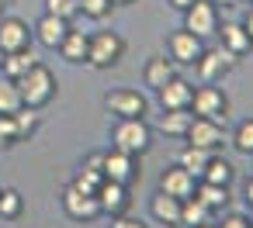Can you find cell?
<instances>
[{
  "label": "cell",
  "mask_w": 253,
  "mask_h": 228,
  "mask_svg": "<svg viewBox=\"0 0 253 228\" xmlns=\"http://www.w3.org/2000/svg\"><path fill=\"white\" fill-rule=\"evenodd\" d=\"M184 28L194 32L198 38H211L218 32V4H211V0H194L184 11Z\"/></svg>",
  "instance_id": "ba28073f"
},
{
  "label": "cell",
  "mask_w": 253,
  "mask_h": 228,
  "mask_svg": "<svg viewBox=\"0 0 253 228\" xmlns=\"http://www.w3.org/2000/svg\"><path fill=\"white\" fill-rule=\"evenodd\" d=\"M0 59H4V52H0Z\"/></svg>",
  "instance_id": "f6af8a7d"
},
{
  "label": "cell",
  "mask_w": 253,
  "mask_h": 228,
  "mask_svg": "<svg viewBox=\"0 0 253 228\" xmlns=\"http://www.w3.org/2000/svg\"><path fill=\"white\" fill-rule=\"evenodd\" d=\"M4 7H7V0H0V14H4Z\"/></svg>",
  "instance_id": "ee69618b"
},
{
  "label": "cell",
  "mask_w": 253,
  "mask_h": 228,
  "mask_svg": "<svg viewBox=\"0 0 253 228\" xmlns=\"http://www.w3.org/2000/svg\"><path fill=\"white\" fill-rule=\"evenodd\" d=\"M246 200H250V207H253V180H246Z\"/></svg>",
  "instance_id": "60d3db41"
},
{
  "label": "cell",
  "mask_w": 253,
  "mask_h": 228,
  "mask_svg": "<svg viewBox=\"0 0 253 228\" xmlns=\"http://www.w3.org/2000/svg\"><path fill=\"white\" fill-rule=\"evenodd\" d=\"M156 97H160V107H163V111H180V107H191L194 83H187V80L173 76L167 87H160V90H156Z\"/></svg>",
  "instance_id": "2e32d148"
},
{
  "label": "cell",
  "mask_w": 253,
  "mask_h": 228,
  "mask_svg": "<svg viewBox=\"0 0 253 228\" xmlns=\"http://www.w3.org/2000/svg\"><path fill=\"white\" fill-rule=\"evenodd\" d=\"M215 35H222V49H229L236 59L246 56V52L253 49V38L246 35L243 21H229V25H222V32H215Z\"/></svg>",
  "instance_id": "d6986e66"
},
{
  "label": "cell",
  "mask_w": 253,
  "mask_h": 228,
  "mask_svg": "<svg viewBox=\"0 0 253 228\" xmlns=\"http://www.w3.org/2000/svg\"><path fill=\"white\" fill-rule=\"evenodd\" d=\"M111 228H149V225L139 221V218H132V214L125 211V214H115V218H111Z\"/></svg>",
  "instance_id": "d590c367"
},
{
  "label": "cell",
  "mask_w": 253,
  "mask_h": 228,
  "mask_svg": "<svg viewBox=\"0 0 253 228\" xmlns=\"http://www.w3.org/2000/svg\"><path fill=\"white\" fill-rule=\"evenodd\" d=\"M191 111H194L198 118H211V121L225 125V121H229V97H225V90H218L215 83H201V87H194Z\"/></svg>",
  "instance_id": "277c9868"
},
{
  "label": "cell",
  "mask_w": 253,
  "mask_h": 228,
  "mask_svg": "<svg viewBox=\"0 0 253 228\" xmlns=\"http://www.w3.org/2000/svg\"><path fill=\"white\" fill-rule=\"evenodd\" d=\"M63 211H66V218H73V221H94V218L101 214L97 197H94V194H84V190H77V187H66V190H63Z\"/></svg>",
  "instance_id": "4fadbf2b"
},
{
  "label": "cell",
  "mask_w": 253,
  "mask_h": 228,
  "mask_svg": "<svg viewBox=\"0 0 253 228\" xmlns=\"http://www.w3.org/2000/svg\"><path fill=\"white\" fill-rule=\"evenodd\" d=\"M101 173H104V180H115V183L132 187V183L142 176V169H139V156H128V152H122V149H111V152H104V166H101Z\"/></svg>",
  "instance_id": "52a82bcc"
},
{
  "label": "cell",
  "mask_w": 253,
  "mask_h": 228,
  "mask_svg": "<svg viewBox=\"0 0 253 228\" xmlns=\"http://www.w3.org/2000/svg\"><path fill=\"white\" fill-rule=\"evenodd\" d=\"M32 49V28L21 18H4L0 14V52H21Z\"/></svg>",
  "instance_id": "8fae6325"
},
{
  "label": "cell",
  "mask_w": 253,
  "mask_h": 228,
  "mask_svg": "<svg viewBox=\"0 0 253 228\" xmlns=\"http://www.w3.org/2000/svg\"><path fill=\"white\" fill-rule=\"evenodd\" d=\"M194 197H198L208 211H222V207L229 204V187H222V183H208V180H198Z\"/></svg>",
  "instance_id": "7402d4cb"
},
{
  "label": "cell",
  "mask_w": 253,
  "mask_h": 228,
  "mask_svg": "<svg viewBox=\"0 0 253 228\" xmlns=\"http://www.w3.org/2000/svg\"><path fill=\"white\" fill-rule=\"evenodd\" d=\"M115 7H125V4H135V0H111Z\"/></svg>",
  "instance_id": "b9f144b4"
},
{
  "label": "cell",
  "mask_w": 253,
  "mask_h": 228,
  "mask_svg": "<svg viewBox=\"0 0 253 228\" xmlns=\"http://www.w3.org/2000/svg\"><path fill=\"white\" fill-rule=\"evenodd\" d=\"M211 4H222V7H239L243 0H211Z\"/></svg>",
  "instance_id": "ab89813d"
},
{
  "label": "cell",
  "mask_w": 253,
  "mask_h": 228,
  "mask_svg": "<svg viewBox=\"0 0 253 228\" xmlns=\"http://www.w3.org/2000/svg\"><path fill=\"white\" fill-rule=\"evenodd\" d=\"M149 214L160 225H167V228H180V200L170 197V194H163V190H156L149 197Z\"/></svg>",
  "instance_id": "ac0fdd59"
},
{
  "label": "cell",
  "mask_w": 253,
  "mask_h": 228,
  "mask_svg": "<svg viewBox=\"0 0 253 228\" xmlns=\"http://www.w3.org/2000/svg\"><path fill=\"white\" fill-rule=\"evenodd\" d=\"M198 228H215V221H208V225H198Z\"/></svg>",
  "instance_id": "7bdbcfd3"
},
{
  "label": "cell",
  "mask_w": 253,
  "mask_h": 228,
  "mask_svg": "<svg viewBox=\"0 0 253 228\" xmlns=\"http://www.w3.org/2000/svg\"><path fill=\"white\" fill-rule=\"evenodd\" d=\"M191 4H194V0H170V7H173V11H180V14H184Z\"/></svg>",
  "instance_id": "74e56055"
},
{
  "label": "cell",
  "mask_w": 253,
  "mask_h": 228,
  "mask_svg": "<svg viewBox=\"0 0 253 228\" xmlns=\"http://www.w3.org/2000/svg\"><path fill=\"white\" fill-rule=\"evenodd\" d=\"M25 214V197L14 187H0V218L4 221H18Z\"/></svg>",
  "instance_id": "484cf974"
},
{
  "label": "cell",
  "mask_w": 253,
  "mask_h": 228,
  "mask_svg": "<svg viewBox=\"0 0 253 228\" xmlns=\"http://www.w3.org/2000/svg\"><path fill=\"white\" fill-rule=\"evenodd\" d=\"M153 145V128L146 125V118H122L111 131V149H122L128 156H142Z\"/></svg>",
  "instance_id": "7a4b0ae2"
},
{
  "label": "cell",
  "mask_w": 253,
  "mask_h": 228,
  "mask_svg": "<svg viewBox=\"0 0 253 228\" xmlns=\"http://www.w3.org/2000/svg\"><path fill=\"white\" fill-rule=\"evenodd\" d=\"M66 32H70V21H63L56 14H42L35 21V28H32V38L39 45H45V49H59V42L66 38Z\"/></svg>",
  "instance_id": "9a60e30c"
},
{
  "label": "cell",
  "mask_w": 253,
  "mask_h": 228,
  "mask_svg": "<svg viewBox=\"0 0 253 228\" xmlns=\"http://www.w3.org/2000/svg\"><path fill=\"white\" fill-rule=\"evenodd\" d=\"M236 63H239V59H236L229 49L215 45V49H201V56L194 59V69H198L201 83H218L222 76H229V73L236 69Z\"/></svg>",
  "instance_id": "5b68a950"
},
{
  "label": "cell",
  "mask_w": 253,
  "mask_h": 228,
  "mask_svg": "<svg viewBox=\"0 0 253 228\" xmlns=\"http://www.w3.org/2000/svg\"><path fill=\"white\" fill-rule=\"evenodd\" d=\"M7 4H11V0H7Z\"/></svg>",
  "instance_id": "bcb514c9"
},
{
  "label": "cell",
  "mask_w": 253,
  "mask_h": 228,
  "mask_svg": "<svg viewBox=\"0 0 253 228\" xmlns=\"http://www.w3.org/2000/svg\"><path fill=\"white\" fill-rule=\"evenodd\" d=\"M215 228H253V218H246V214H225Z\"/></svg>",
  "instance_id": "e575fe53"
},
{
  "label": "cell",
  "mask_w": 253,
  "mask_h": 228,
  "mask_svg": "<svg viewBox=\"0 0 253 228\" xmlns=\"http://www.w3.org/2000/svg\"><path fill=\"white\" fill-rule=\"evenodd\" d=\"M101 180H104V176H101L97 169H87V166H84V169L73 176V183H70V187H77V190H84V194H97Z\"/></svg>",
  "instance_id": "1f68e13d"
},
{
  "label": "cell",
  "mask_w": 253,
  "mask_h": 228,
  "mask_svg": "<svg viewBox=\"0 0 253 228\" xmlns=\"http://www.w3.org/2000/svg\"><path fill=\"white\" fill-rule=\"evenodd\" d=\"M35 52L32 49H21V52H7L4 59H0V76H7V80H21L32 66H35Z\"/></svg>",
  "instance_id": "44dd1931"
},
{
  "label": "cell",
  "mask_w": 253,
  "mask_h": 228,
  "mask_svg": "<svg viewBox=\"0 0 253 228\" xmlns=\"http://www.w3.org/2000/svg\"><path fill=\"white\" fill-rule=\"evenodd\" d=\"M11 145H18L14 118H11V114H0V149H11Z\"/></svg>",
  "instance_id": "836d02e7"
},
{
  "label": "cell",
  "mask_w": 253,
  "mask_h": 228,
  "mask_svg": "<svg viewBox=\"0 0 253 228\" xmlns=\"http://www.w3.org/2000/svg\"><path fill=\"white\" fill-rule=\"evenodd\" d=\"M201 49H205V38H198L187 28H180V32H173L167 38V52H170V59L177 66H194V59L201 56Z\"/></svg>",
  "instance_id": "30bf717a"
},
{
  "label": "cell",
  "mask_w": 253,
  "mask_h": 228,
  "mask_svg": "<svg viewBox=\"0 0 253 228\" xmlns=\"http://www.w3.org/2000/svg\"><path fill=\"white\" fill-rule=\"evenodd\" d=\"M111 0H77V11L84 14V18H90V21H104L108 14H111Z\"/></svg>",
  "instance_id": "f546056e"
},
{
  "label": "cell",
  "mask_w": 253,
  "mask_h": 228,
  "mask_svg": "<svg viewBox=\"0 0 253 228\" xmlns=\"http://www.w3.org/2000/svg\"><path fill=\"white\" fill-rule=\"evenodd\" d=\"M194 187H198V176H194V173H187L180 163H177V166H170V169H163V176H160V190H163V194H170V197H177V200L191 197V194H194Z\"/></svg>",
  "instance_id": "5bb4252c"
},
{
  "label": "cell",
  "mask_w": 253,
  "mask_h": 228,
  "mask_svg": "<svg viewBox=\"0 0 253 228\" xmlns=\"http://www.w3.org/2000/svg\"><path fill=\"white\" fill-rule=\"evenodd\" d=\"M211 214H215V211H208V207H205L194 194L180 200V228H198V225H208V221H211Z\"/></svg>",
  "instance_id": "603a6c76"
},
{
  "label": "cell",
  "mask_w": 253,
  "mask_h": 228,
  "mask_svg": "<svg viewBox=\"0 0 253 228\" xmlns=\"http://www.w3.org/2000/svg\"><path fill=\"white\" fill-rule=\"evenodd\" d=\"M45 14H56L63 21H73L80 11H77V0H45Z\"/></svg>",
  "instance_id": "d6a6232c"
},
{
  "label": "cell",
  "mask_w": 253,
  "mask_h": 228,
  "mask_svg": "<svg viewBox=\"0 0 253 228\" xmlns=\"http://www.w3.org/2000/svg\"><path fill=\"white\" fill-rule=\"evenodd\" d=\"M215 152H208V149H198V145H184V152L177 156V163L187 169V173H194L198 180H201V173H205V166H208V159H211Z\"/></svg>",
  "instance_id": "d4e9b609"
},
{
  "label": "cell",
  "mask_w": 253,
  "mask_h": 228,
  "mask_svg": "<svg viewBox=\"0 0 253 228\" xmlns=\"http://www.w3.org/2000/svg\"><path fill=\"white\" fill-rule=\"evenodd\" d=\"M173 76H177V63H173V59H163V56L149 59L146 69H142V80H146V87H153V90L167 87Z\"/></svg>",
  "instance_id": "ffe728a7"
},
{
  "label": "cell",
  "mask_w": 253,
  "mask_h": 228,
  "mask_svg": "<svg viewBox=\"0 0 253 228\" xmlns=\"http://www.w3.org/2000/svg\"><path fill=\"white\" fill-rule=\"evenodd\" d=\"M125 56V38L118 32H97L90 35V52H87V66L94 69H111L118 66Z\"/></svg>",
  "instance_id": "3957f363"
},
{
  "label": "cell",
  "mask_w": 253,
  "mask_h": 228,
  "mask_svg": "<svg viewBox=\"0 0 253 228\" xmlns=\"http://www.w3.org/2000/svg\"><path fill=\"white\" fill-rule=\"evenodd\" d=\"M184 138H187V145H198V149H208V152H218L222 145H225V125H218V121H211V118H191V125H187V131H184Z\"/></svg>",
  "instance_id": "8992f818"
},
{
  "label": "cell",
  "mask_w": 253,
  "mask_h": 228,
  "mask_svg": "<svg viewBox=\"0 0 253 228\" xmlns=\"http://www.w3.org/2000/svg\"><path fill=\"white\" fill-rule=\"evenodd\" d=\"M243 28H246V35L253 38V7H250V14H246V21H243Z\"/></svg>",
  "instance_id": "f35d334b"
},
{
  "label": "cell",
  "mask_w": 253,
  "mask_h": 228,
  "mask_svg": "<svg viewBox=\"0 0 253 228\" xmlns=\"http://www.w3.org/2000/svg\"><path fill=\"white\" fill-rule=\"evenodd\" d=\"M56 52H59L66 63L80 66V63H87V52H90V35L70 25V32H66V38L59 42V49H56Z\"/></svg>",
  "instance_id": "e0dca14e"
},
{
  "label": "cell",
  "mask_w": 253,
  "mask_h": 228,
  "mask_svg": "<svg viewBox=\"0 0 253 228\" xmlns=\"http://www.w3.org/2000/svg\"><path fill=\"white\" fill-rule=\"evenodd\" d=\"M18 90H21V104H25V107L42 111L45 104H52V100H56L59 83H56V73H52L49 66L35 63V66H32V69L18 80Z\"/></svg>",
  "instance_id": "6da1fadb"
},
{
  "label": "cell",
  "mask_w": 253,
  "mask_h": 228,
  "mask_svg": "<svg viewBox=\"0 0 253 228\" xmlns=\"http://www.w3.org/2000/svg\"><path fill=\"white\" fill-rule=\"evenodd\" d=\"M21 90H18V80H7V76H0V114H14L21 111Z\"/></svg>",
  "instance_id": "83f0119b"
},
{
  "label": "cell",
  "mask_w": 253,
  "mask_h": 228,
  "mask_svg": "<svg viewBox=\"0 0 253 228\" xmlns=\"http://www.w3.org/2000/svg\"><path fill=\"white\" fill-rule=\"evenodd\" d=\"M84 166H87V169H97V173H101V166H104V152H90V156L84 159ZM101 176H104V173H101Z\"/></svg>",
  "instance_id": "8d00e7d4"
},
{
  "label": "cell",
  "mask_w": 253,
  "mask_h": 228,
  "mask_svg": "<svg viewBox=\"0 0 253 228\" xmlns=\"http://www.w3.org/2000/svg\"><path fill=\"white\" fill-rule=\"evenodd\" d=\"M232 163L229 159H222V156H211L208 159V166H205V173H201V180H208V183H222V187H229L232 183Z\"/></svg>",
  "instance_id": "4316f807"
},
{
  "label": "cell",
  "mask_w": 253,
  "mask_h": 228,
  "mask_svg": "<svg viewBox=\"0 0 253 228\" xmlns=\"http://www.w3.org/2000/svg\"><path fill=\"white\" fill-rule=\"evenodd\" d=\"M14 118V128H18V142H25V138H32L35 131H39V111L35 107H21V111H14L11 114Z\"/></svg>",
  "instance_id": "f1b7e54d"
},
{
  "label": "cell",
  "mask_w": 253,
  "mask_h": 228,
  "mask_svg": "<svg viewBox=\"0 0 253 228\" xmlns=\"http://www.w3.org/2000/svg\"><path fill=\"white\" fill-rule=\"evenodd\" d=\"M97 207H101V214H125L128 211V204H132V197H128V187L125 183H115V180H101V187H97Z\"/></svg>",
  "instance_id": "7c38bea8"
},
{
  "label": "cell",
  "mask_w": 253,
  "mask_h": 228,
  "mask_svg": "<svg viewBox=\"0 0 253 228\" xmlns=\"http://www.w3.org/2000/svg\"><path fill=\"white\" fill-rule=\"evenodd\" d=\"M232 145H236V152L253 156V118H246V121L232 131Z\"/></svg>",
  "instance_id": "4dcf8cb0"
},
{
  "label": "cell",
  "mask_w": 253,
  "mask_h": 228,
  "mask_svg": "<svg viewBox=\"0 0 253 228\" xmlns=\"http://www.w3.org/2000/svg\"><path fill=\"white\" fill-rule=\"evenodd\" d=\"M191 107H180V111H163V118H160V131L163 135H170V138H184V131H187V125H191Z\"/></svg>",
  "instance_id": "cb8c5ba5"
},
{
  "label": "cell",
  "mask_w": 253,
  "mask_h": 228,
  "mask_svg": "<svg viewBox=\"0 0 253 228\" xmlns=\"http://www.w3.org/2000/svg\"><path fill=\"white\" fill-rule=\"evenodd\" d=\"M104 107L122 121V118H146V111H149V100L139 94V90H128V87H122V90H111V94H104Z\"/></svg>",
  "instance_id": "9c48e42d"
}]
</instances>
